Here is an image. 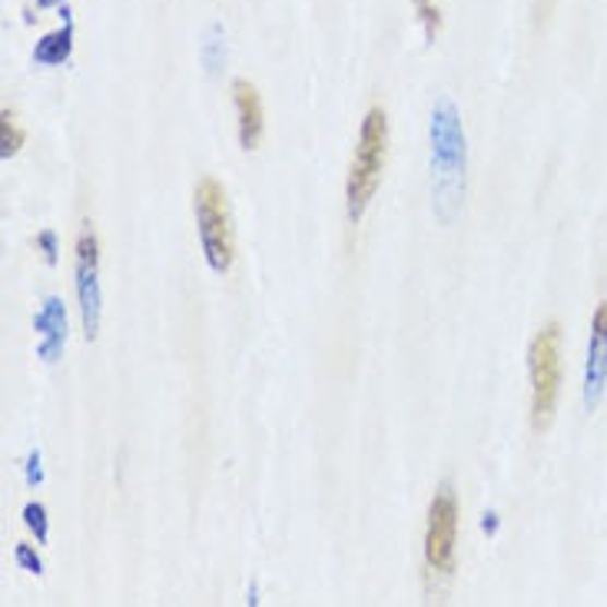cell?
I'll return each mask as SVG.
<instances>
[{"mask_svg": "<svg viewBox=\"0 0 607 607\" xmlns=\"http://www.w3.org/2000/svg\"><path fill=\"white\" fill-rule=\"evenodd\" d=\"M428 133H431V210L449 226L462 210L468 169L465 127L452 97H439V104L431 107Z\"/></svg>", "mask_w": 607, "mask_h": 607, "instance_id": "6da1fadb", "label": "cell"}, {"mask_svg": "<svg viewBox=\"0 0 607 607\" xmlns=\"http://www.w3.org/2000/svg\"><path fill=\"white\" fill-rule=\"evenodd\" d=\"M385 153H389V117L382 107H372L362 120L359 130V146L349 166V180H345V213L353 223H359L382 183L385 169Z\"/></svg>", "mask_w": 607, "mask_h": 607, "instance_id": "7a4b0ae2", "label": "cell"}, {"mask_svg": "<svg viewBox=\"0 0 607 607\" xmlns=\"http://www.w3.org/2000/svg\"><path fill=\"white\" fill-rule=\"evenodd\" d=\"M193 210H197V229L203 242V255L213 273H229L236 259V233H233V216H229V200L226 190L213 180L203 177L193 193Z\"/></svg>", "mask_w": 607, "mask_h": 607, "instance_id": "3957f363", "label": "cell"}, {"mask_svg": "<svg viewBox=\"0 0 607 607\" xmlns=\"http://www.w3.org/2000/svg\"><path fill=\"white\" fill-rule=\"evenodd\" d=\"M532 372V428L545 431L555 421L558 395H561V325L548 322L535 332L528 349Z\"/></svg>", "mask_w": 607, "mask_h": 607, "instance_id": "277c9868", "label": "cell"}, {"mask_svg": "<svg viewBox=\"0 0 607 607\" xmlns=\"http://www.w3.org/2000/svg\"><path fill=\"white\" fill-rule=\"evenodd\" d=\"M425 574L428 581H449L459 558V495L452 481H442L431 495L425 522Z\"/></svg>", "mask_w": 607, "mask_h": 607, "instance_id": "5b68a950", "label": "cell"}, {"mask_svg": "<svg viewBox=\"0 0 607 607\" xmlns=\"http://www.w3.org/2000/svg\"><path fill=\"white\" fill-rule=\"evenodd\" d=\"M76 299H80V319H83V335L97 338L100 335V312H104V293H100V242L97 229L91 219L80 223L76 233Z\"/></svg>", "mask_w": 607, "mask_h": 607, "instance_id": "8992f818", "label": "cell"}, {"mask_svg": "<svg viewBox=\"0 0 607 607\" xmlns=\"http://www.w3.org/2000/svg\"><path fill=\"white\" fill-rule=\"evenodd\" d=\"M607 385V299L594 309L591 319V342L584 362V408L594 412Z\"/></svg>", "mask_w": 607, "mask_h": 607, "instance_id": "52a82bcc", "label": "cell"}, {"mask_svg": "<svg viewBox=\"0 0 607 607\" xmlns=\"http://www.w3.org/2000/svg\"><path fill=\"white\" fill-rule=\"evenodd\" d=\"M34 329H37V356L47 366L60 362L63 345H67V309L57 296L44 299V306L34 319Z\"/></svg>", "mask_w": 607, "mask_h": 607, "instance_id": "ba28073f", "label": "cell"}, {"mask_svg": "<svg viewBox=\"0 0 607 607\" xmlns=\"http://www.w3.org/2000/svg\"><path fill=\"white\" fill-rule=\"evenodd\" d=\"M233 104H236V123H239V143L242 150H255L263 140V97L249 83L236 80L233 83Z\"/></svg>", "mask_w": 607, "mask_h": 607, "instance_id": "9c48e42d", "label": "cell"}, {"mask_svg": "<svg viewBox=\"0 0 607 607\" xmlns=\"http://www.w3.org/2000/svg\"><path fill=\"white\" fill-rule=\"evenodd\" d=\"M73 50V24L67 21L57 34H47L37 47H34V60L44 63V67H57L70 57Z\"/></svg>", "mask_w": 607, "mask_h": 607, "instance_id": "30bf717a", "label": "cell"}, {"mask_svg": "<svg viewBox=\"0 0 607 607\" xmlns=\"http://www.w3.org/2000/svg\"><path fill=\"white\" fill-rule=\"evenodd\" d=\"M24 146V130L17 123V117L11 110H4V120H0V156L11 159L14 153H21Z\"/></svg>", "mask_w": 607, "mask_h": 607, "instance_id": "8fae6325", "label": "cell"}, {"mask_svg": "<svg viewBox=\"0 0 607 607\" xmlns=\"http://www.w3.org/2000/svg\"><path fill=\"white\" fill-rule=\"evenodd\" d=\"M223 60H226V34L219 24H213L206 34V44H203V63L210 67V73H216L223 67Z\"/></svg>", "mask_w": 607, "mask_h": 607, "instance_id": "7c38bea8", "label": "cell"}, {"mask_svg": "<svg viewBox=\"0 0 607 607\" xmlns=\"http://www.w3.org/2000/svg\"><path fill=\"white\" fill-rule=\"evenodd\" d=\"M415 11H418V21L425 27V37L428 40H436L439 31H442V11L436 0H415Z\"/></svg>", "mask_w": 607, "mask_h": 607, "instance_id": "4fadbf2b", "label": "cell"}, {"mask_svg": "<svg viewBox=\"0 0 607 607\" xmlns=\"http://www.w3.org/2000/svg\"><path fill=\"white\" fill-rule=\"evenodd\" d=\"M24 522H27V528L37 535V541H40V545L50 538V522H47V508H44V504L31 501V504L24 508Z\"/></svg>", "mask_w": 607, "mask_h": 607, "instance_id": "5bb4252c", "label": "cell"}, {"mask_svg": "<svg viewBox=\"0 0 607 607\" xmlns=\"http://www.w3.org/2000/svg\"><path fill=\"white\" fill-rule=\"evenodd\" d=\"M17 561H21L31 574H40V571H44V564H40V558L34 555L31 545H17Z\"/></svg>", "mask_w": 607, "mask_h": 607, "instance_id": "9a60e30c", "label": "cell"}, {"mask_svg": "<svg viewBox=\"0 0 607 607\" xmlns=\"http://www.w3.org/2000/svg\"><path fill=\"white\" fill-rule=\"evenodd\" d=\"M44 481V468H40V452L27 455V485H40Z\"/></svg>", "mask_w": 607, "mask_h": 607, "instance_id": "2e32d148", "label": "cell"}, {"mask_svg": "<svg viewBox=\"0 0 607 607\" xmlns=\"http://www.w3.org/2000/svg\"><path fill=\"white\" fill-rule=\"evenodd\" d=\"M37 242L44 246L47 263H57V239H53V233H40V236H37Z\"/></svg>", "mask_w": 607, "mask_h": 607, "instance_id": "e0dca14e", "label": "cell"}, {"mask_svg": "<svg viewBox=\"0 0 607 607\" xmlns=\"http://www.w3.org/2000/svg\"><path fill=\"white\" fill-rule=\"evenodd\" d=\"M53 4H60V0H37V8H53Z\"/></svg>", "mask_w": 607, "mask_h": 607, "instance_id": "ac0fdd59", "label": "cell"}]
</instances>
